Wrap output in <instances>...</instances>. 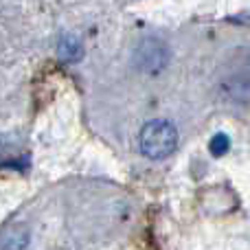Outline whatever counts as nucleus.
<instances>
[{"label": "nucleus", "instance_id": "nucleus-6", "mask_svg": "<svg viewBox=\"0 0 250 250\" xmlns=\"http://www.w3.org/2000/svg\"><path fill=\"white\" fill-rule=\"evenodd\" d=\"M2 158H4V147L0 145V163H2Z\"/></svg>", "mask_w": 250, "mask_h": 250}, {"label": "nucleus", "instance_id": "nucleus-4", "mask_svg": "<svg viewBox=\"0 0 250 250\" xmlns=\"http://www.w3.org/2000/svg\"><path fill=\"white\" fill-rule=\"evenodd\" d=\"M57 55L64 62H77L79 57L83 55L82 42H79L75 35H64V38L60 40V46H57Z\"/></svg>", "mask_w": 250, "mask_h": 250}, {"label": "nucleus", "instance_id": "nucleus-2", "mask_svg": "<svg viewBox=\"0 0 250 250\" xmlns=\"http://www.w3.org/2000/svg\"><path fill=\"white\" fill-rule=\"evenodd\" d=\"M134 60H136L138 68L145 70V73H158L169 62V48L158 38H145L138 44L136 53H134Z\"/></svg>", "mask_w": 250, "mask_h": 250}, {"label": "nucleus", "instance_id": "nucleus-5", "mask_svg": "<svg viewBox=\"0 0 250 250\" xmlns=\"http://www.w3.org/2000/svg\"><path fill=\"white\" fill-rule=\"evenodd\" d=\"M208 149H211L213 156H224L226 151L230 149V138H229V134H224V132L215 134V136L211 138V143H208Z\"/></svg>", "mask_w": 250, "mask_h": 250}, {"label": "nucleus", "instance_id": "nucleus-3", "mask_svg": "<svg viewBox=\"0 0 250 250\" xmlns=\"http://www.w3.org/2000/svg\"><path fill=\"white\" fill-rule=\"evenodd\" d=\"M29 229L24 224H9L0 233V248L2 250H24L29 246Z\"/></svg>", "mask_w": 250, "mask_h": 250}, {"label": "nucleus", "instance_id": "nucleus-1", "mask_svg": "<svg viewBox=\"0 0 250 250\" xmlns=\"http://www.w3.org/2000/svg\"><path fill=\"white\" fill-rule=\"evenodd\" d=\"M138 145H141L143 156H147V158H167L178 145L176 125L167 119H154V121L145 123L141 129V136H138Z\"/></svg>", "mask_w": 250, "mask_h": 250}]
</instances>
